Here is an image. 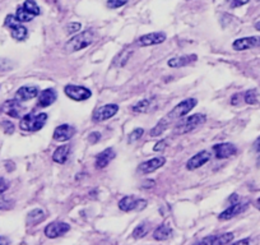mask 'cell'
<instances>
[{
  "label": "cell",
  "mask_w": 260,
  "mask_h": 245,
  "mask_svg": "<svg viewBox=\"0 0 260 245\" xmlns=\"http://www.w3.org/2000/svg\"><path fill=\"white\" fill-rule=\"evenodd\" d=\"M196 104H198V101L195 100V98H188V100L182 101V102H180L179 105H176V106H175L166 116L162 117L161 120L158 121V124L152 129L151 133H149L151 137H158L160 134H162L164 131H167V129L171 127V124L175 120L181 119V117H184L188 113H190V111L196 106Z\"/></svg>",
  "instance_id": "6da1fadb"
},
{
  "label": "cell",
  "mask_w": 260,
  "mask_h": 245,
  "mask_svg": "<svg viewBox=\"0 0 260 245\" xmlns=\"http://www.w3.org/2000/svg\"><path fill=\"white\" fill-rule=\"evenodd\" d=\"M93 41H95V32H93L92 30H86V31L79 32L76 36H73V37L65 44V50L68 52L81 51L83 49L92 45Z\"/></svg>",
  "instance_id": "7a4b0ae2"
},
{
  "label": "cell",
  "mask_w": 260,
  "mask_h": 245,
  "mask_svg": "<svg viewBox=\"0 0 260 245\" xmlns=\"http://www.w3.org/2000/svg\"><path fill=\"white\" fill-rule=\"evenodd\" d=\"M48 120V114L46 113H28L21 117L19 128L24 131H38L44 128L45 123Z\"/></svg>",
  "instance_id": "3957f363"
},
{
  "label": "cell",
  "mask_w": 260,
  "mask_h": 245,
  "mask_svg": "<svg viewBox=\"0 0 260 245\" xmlns=\"http://www.w3.org/2000/svg\"><path fill=\"white\" fill-rule=\"evenodd\" d=\"M207 121V116L204 114H194L192 116L186 117L184 121L179 123L174 129L175 134H186L189 131H194L199 125L204 124Z\"/></svg>",
  "instance_id": "277c9868"
},
{
  "label": "cell",
  "mask_w": 260,
  "mask_h": 245,
  "mask_svg": "<svg viewBox=\"0 0 260 245\" xmlns=\"http://www.w3.org/2000/svg\"><path fill=\"white\" fill-rule=\"evenodd\" d=\"M65 95L74 101H86L92 96V92L83 86H76V84H68L64 88Z\"/></svg>",
  "instance_id": "5b68a950"
},
{
  "label": "cell",
  "mask_w": 260,
  "mask_h": 245,
  "mask_svg": "<svg viewBox=\"0 0 260 245\" xmlns=\"http://www.w3.org/2000/svg\"><path fill=\"white\" fill-rule=\"evenodd\" d=\"M119 111V106L116 104H107L103 106L98 107L97 110H95L92 115V120L95 123H101V121L109 120L110 117H113L116 115Z\"/></svg>",
  "instance_id": "8992f818"
},
{
  "label": "cell",
  "mask_w": 260,
  "mask_h": 245,
  "mask_svg": "<svg viewBox=\"0 0 260 245\" xmlns=\"http://www.w3.org/2000/svg\"><path fill=\"white\" fill-rule=\"evenodd\" d=\"M4 114H7L8 116L14 117V119H21L23 116L24 107L21 104V101L14 98V100H8L5 101L1 106Z\"/></svg>",
  "instance_id": "52a82bcc"
},
{
  "label": "cell",
  "mask_w": 260,
  "mask_h": 245,
  "mask_svg": "<svg viewBox=\"0 0 260 245\" xmlns=\"http://www.w3.org/2000/svg\"><path fill=\"white\" fill-rule=\"evenodd\" d=\"M247 207H249V202H239V200H237V202L232 203L228 208L223 211L222 213L218 216V218L219 220H222V221L231 220V218L236 217L237 214L243 213Z\"/></svg>",
  "instance_id": "ba28073f"
},
{
  "label": "cell",
  "mask_w": 260,
  "mask_h": 245,
  "mask_svg": "<svg viewBox=\"0 0 260 245\" xmlns=\"http://www.w3.org/2000/svg\"><path fill=\"white\" fill-rule=\"evenodd\" d=\"M69 230H70V226H69L66 222H51V224L48 225V226L45 228V235H46L49 239H55L59 238V236H63V235L66 234Z\"/></svg>",
  "instance_id": "9c48e42d"
},
{
  "label": "cell",
  "mask_w": 260,
  "mask_h": 245,
  "mask_svg": "<svg viewBox=\"0 0 260 245\" xmlns=\"http://www.w3.org/2000/svg\"><path fill=\"white\" fill-rule=\"evenodd\" d=\"M147 206V200L144 199H135L134 197H124L119 202V208L124 212H129V211H139L146 208Z\"/></svg>",
  "instance_id": "30bf717a"
},
{
  "label": "cell",
  "mask_w": 260,
  "mask_h": 245,
  "mask_svg": "<svg viewBox=\"0 0 260 245\" xmlns=\"http://www.w3.org/2000/svg\"><path fill=\"white\" fill-rule=\"evenodd\" d=\"M166 163V159L164 157H154V159L148 160V161H144L143 163L138 166V171L142 174V175H147V174H151L156 170H158L160 167Z\"/></svg>",
  "instance_id": "8fae6325"
},
{
  "label": "cell",
  "mask_w": 260,
  "mask_h": 245,
  "mask_svg": "<svg viewBox=\"0 0 260 245\" xmlns=\"http://www.w3.org/2000/svg\"><path fill=\"white\" fill-rule=\"evenodd\" d=\"M166 40V35L163 32H151L147 35H143L138 38V45L144 48V46H153L160 45Z\"/></svg>",
  "instance_id": "7c38bea8"
},
{
  "label": "cell",
  "mask_w": 260,
  "mask_h": 245,
  "mask_svg": "<svg viewBox=\"0 0 260 245\" xmlns=\"http://www.w3.org/2000/svg\"><path fill=\"white\" fill-rule=\"evenodd\" d=\"M213 151H214V156L218 160L228 159L231 156H233L237 152L236 146L226 142V143H218V145L213 146Z\"/></svg>",
  "instance_id": "4fadbf2b"
},
{
  "label": "cell",
  "mask_w": 260,
  "mask_h": 245,
  "mask_svg": "<svg viewBox=\"0 0 260 245\" xmlns=\"http://www.w3.org/2000/svg\"><path fill=\"white\" fill-rule=\"evenodd\" d=\"M76 133V129L74 127L69 124H62L59 125L58 128L54 131V134H52V138L56 142H66L72 138L73 135Z\"/></svg>",
  "instance_id": "5bb4252c"
},
{
  "label": "cell",
  "mask_w": 260,
  "mask_h": 245,
  "mask_svg": "<svg viewBox=\"0 0 260 245\" xmlns=\"http://www.w3.org/2000/svg\"><path fill=\"white\" fill-rule=\"evenodd\" d=\"M209 159H211V153H209L208 151L198 152L196 155L193 156L192 159L186 163V169L190 170V171L199 169V167H202L204 163H208Z\"/></svg>",
  "instance_id": "9a60e30c"
},
{
  "label": "cell",
  "mask_w": 260,
  "mask_h": 245,
  "mask_svg": "<svg viewBox=\"0 0 260 245\" xmlns=\"http://www.w3.org/2000/svg\"><path fill=\"white\" fill-rule=\"evenodd\" d=\"M258 45H260V37L251 36V37H243L236 40L232 44V48L236 51H244V50H249V49H253Z\"/></svg>",
  "instance_id": "2e32d148"
},
{
  "label": "cell",
  "mask_w": 260,
  "mask_h": 245,
  "mask_svg": "<svg viewBox=\"0 0 260 245\" xmlns=\"http://www.w3.org/2000/svg\"><path fill=\"white\" fill-rule=\"evenodd\" d=\"M38 94H40V90L37 86H23L18 88V91L16 92V98L23 102V101H30L34 97H37Z\"/></svg>",
  "instance_id": "e0dca14e"
},
{
  "label": "cell",
  "mask_w": 260,
  "mask_h": 245,
  "mask_svg": "<svg viewBox=\"0 0 260 245\" xmlns=\"http://www.w3.org/2000/svg\"><path fill=\"white\" fill-rule=\"evenodd\" d=\"M38 100H37V106L40 107H48L50 105H52L56 101V92H55L54 88H46V90L41 91L38 94Z\"/></svg>",
  "instance_id": "ac0fdd59"
},
{
  "label": "cell",
  "mask_w": 260,
  "mask_h": 245,
  "mask_svg": "<svg viewBox=\"0 0 260 245\" xmlns=\"http://www.w3.org/2000/svg\"><path fill=\"white\" fill-rule=\"evenodd\" d=\"M233 236L235 235L232 232H227V234H222V235H211L208 238L202 239L203 244H209V245H223V244H228V243H232Z\"/></svg>",
  "instance_id": "d6986e66"
},
{
  "label": "cell",
  "mask_w": 260,
  "mask_h": 245,
  "mask_svg": "<svg viewBox=\"0 0 260 245\" xmlns=\"http://www.w3.org/2000/svg\"><path fill=\"white\" fill-rule=\"evenodd\" d=\"M198 60V56L195 54H190V55H184V56H176V58L170 59L167 62L168 66L171 68H181V66L190 65L192 63L196 62Z\"/></svg>",
  "instance_id": "ffe728a7"
},
{
  "label": "cell",
  "mask_w": 260,
  "mask_h": 245,
  "mask_svg": "<svg viewBox=\"0 0 260 245\" xmlns=\"http://www.w3.org/2000/svg\"><path fill=\"white\" fill-rule=\"evenodd\" d=\"M115 151L113 148H106L103 149L101 153L96 157V166L98 169H103L106 167L114 159H115Z\"/></svg>",
  "instance_id": "44dd1931"
},
{
  "label": "cell",
  "mask_w": 260,
  "mask_h": 245,
  "mask_svg": "<svg viewBox=\"0 0 260 245\" xmlns=\"http://www.w3.org/2000/svg\"><path fill=\"white\" fill-rule=\"evenodd\" d=\"M172 235V229L170 228V225L162 224L161 226H158L153 231V239L158 240V242H163L167 240L168 238H171Z\"/></svg>",
  "instance_id": "7402d4cb"
},
{
  "label": "cell",
  "mask_w": 260,
  "mask_h": 245,
  "mask_svg": "<svg viewBox=\"0 0 260 245\" xmlns=\"http://www.w3.org/2000/svg\"><path fill=\"white\" fill-rule=\"evenodd\" d=\"M69 152H70L69 145L60 146V147H58V148L55 149L54 153H52V160H54L55 163H62L63 165V163H66V160H68Z\"/></svg>",
  "instance_id": "603a6c76"
},
{
  "label": "cell",
  "mask_w": 260,
  "mask_h": 245,
  "mask_svg": "<svg viewBox=\"0 0 260 245\" xmlns=\"http://www.w3.org/2000/svg\"><path fill=\"white\" fill-rule=\"evenodd\" d=\"M11 36L14 40H17V41H24L28 37L27 28L22 26V23L17 24L13 28H11Z\"/></svg>",
  "instance_id": "cb8c5ba5"
},
{
  "label": "cell",
  "mask_w": 260,
  "mask_h": 245,
  "mask_svg": "<svg viewBox=\"0 0 260 245\" xmlns=\"http://www.w3.org/2000/svg\"><path fill=\"white\" fill-rule=\"evenodd\" d=\"M46 217V214L40 208H36V210L31 211L27 216V224L28 225H37L40 222H42Z\"/></svg>",
  "instance_id": "d4e9b609"
},
{
  "label": "cell",
  "mask_w": 260,
  "mask_h": 245,
  "mask_svg": "<svg viewBox=\"0 0 260 245\" xmlns=\"http://www.w3.org/2000/svg\"><path fill=\"white\" fill-rule=\"evenodd\" d=\"M131 54H133V51H131V50H124V51H121L119 55L116 56V58L114 59L113 65L114 66H124L128 62H129V59H130V56H131Z\"/></svg>",
  "instance_id": "484cf974"
},
{
  "label": "cell",
  "mask_w": 260,
  "mask_h": 245,
  "mask_svg": "<svg viewBox=\"0 0 260 245\" xmlns=\"http://www.w3.org/2000/svg\"><path fill=\"white\" fill-rule=\"evenodd\" d=\"M16 17L18 18V21L21 22V23H27V22H31L32 19H33L34 16L30 13L28 11H26V9L23 8V5H22V7H18L17 13H16Z\"/></svg>",
  "instance_id": "4316f807"
},
{
  "label": "cell",
  "mask_w": 260,
  "mask_h": 245,
  "mask_svg": "<svg viewBox=\"0 0 260 245\" xmlns=\"http://www.w3.org/2000/svg\"><path fill=\"white\" fill-rule=\"evenodd\" d=\"M23 8L26 9V11L30 12L31 14H33L34 17L41 13V11H40V7H38L37 3H36L34 0H26V1L23 3Z\"/></svg>",
  "instance_id": "83f0119b"
},
{
  "label": "cell",
  "mask_w": 260,
  "mask_h": 245,
  "mask_svg": "<svg viewBox=\"0 0 260 245\" xmlns=\"http://www.w3.org/2000/svg\"><path fill=\"white\" fill-rule=\"evenodd\" d=\"M149 106H151V101L142 100V101H139L138 104L134 105V106L131 107V110H133L134 113H137V114H141V113H147Z\"/></svg>",
  "instance_id": "f1b7e54d"
},
{
  "label": "cell",
  "mask_w": 260,
  "mask_h": 245,
  "mask_svg": "<svg viewBox=\"0 0 260 245\" xmlns=\"http://www.w3.org/2000/svg\"><path fill=\"white\" fill-rule=\"evenodd\" d=\"M148 230H149V226H148L147 224H141V225H138L137 228L134 229V231H133V238L134 239H141V238H144L146 235H147Z\"/></svg>",
  "instance_id": "f546056e"
},
{
  "label": "cell",
  "mask_w": 260,
  "mask_h": 245,
  "mask_svg": "<svg viewBox=\"0 0 260 245\" xmlns=\"http://www.w3.org/2000/svg\"><path fill=\"white\" fill-rule=\"evenodd\" d=\"M244 101L249 105H255L258 102L257 98V92L254 90L246 91L245 94H244Z\"/></svg>",
  "instance_id": "4dcf8cb0"
},
{
  "label": "cell",
  "mask_w": 260,
  "mask_h": 245,
  "mask_svg": "<svg viewBox=\"0 0 260 245\" xmlns=\"http://www.w3.org/2000/svg\"><path fill=\"white\" fill-rule=\"evenodd\" d=\"M143 134H144V129H142V128L134 129V131L129 134V138H128V141H129V143H134V142L139 141Z\"/></svg>",
  "instance_id": "1f68e13d"
},
{
  "label": "cell",
  "mask_w": 260,
  "mask_h": 245,
  "mask_svg": "<svg viewBox=\"0 0 260 245\" xmlns=\"http://www.w3.org/2000/svg\"><path fill=\"white\" fill-rule=\"evenodd\" d=\"M81 28H82L81 23H78V22H70V23L65 27V31H66V33H69V35H73V33H77V32L81 31Z\"/></svg>",
  "instance_id": "d6a6232c"
},
{
  "label": "cell",
  "mask_w": 260,
  "mask_h": 245,
  "mask_svg": "<svg viewBox=\"0 0 260 245\" xmlns=\"http://www.w3.org/2000/svg\"><path fill=\"white\" fill-rule=\"evenodd\" d=\"M128 1H129V0H109V1H107V7H109L110 9H117V8L124 7Z\"/></svg>",
  "instance_id": "836d02e7"
},
{
  "label": "cell",
  "mask_w": 260,
  "mask_h": 245,
  "mask_svg": "<svg viewBox=\"0 0 260 245\" xmlns=\"http://www.w3.org/2000/svg\"><path fill=\"white\" fill-rule=\"evenodd\" d=\"M21 22L18 21V18L16 17V16H7V18H5V22H4V24H5V27H8L9 30L11 28H13L14 26H17V24H19Z\"/></svg>",
  "instance_id": "e575fe53"
},
{
  "label": "cell",
  "mask_w": 260,
  "mask_h": 245,
  "mask_svg": "<svg viewBox=\"0 0 260 245\" xmlns=\"http://www.w3.org/2000/svg\"><path fill=\"white\" fill-rule=\"evenodd\" d=\"M13 69V63L8 59H0V72H8Z\"/></svg>",
  "instance_id": "d590c367"
},
{
  "label": "cell",
  "mask_w": 260,
  "mask_h": 245,
  "mask_svg": "<svg viewBox=\"0 0 260 245\" xmlns=\"http://www.w3.org/2000/svg\"><path fill=\"white\" fill-rule=\"evenodd\" d=\"M227 3H228L229 8L235 9V8H240L245 5V4H247L249 3V0H227Z\"/></svg>",
  "instance_id": "8d00e7d4"
},
{
  "label": "cell",
  "mask_w": 260,
  "mask_h": 245,
  "mask_svg": "<svg viewBox=\"0 0 260 245\" xmlns=\"http://www.w3.org/2000/svg\"><path fill=\"white\" fill-rule=\"evenodd\" d=\"M3 129L4 131L7 133V134H12L14 131V124L13 123H11V121H3Z\"/></svg>",
  "instance_id": "74e56055"
},
{
  "label": "cell",
  "mask_w": 260,
  "mask_h": 245,
  "mask_svg": "<svg viewBox=\"0 0 260 245\" xmlns=\"http://www.w3.org/2000/svg\"><path fill=\"white\" fill-rule=\"evenodd\" d=\"M99 139H101V134H99L98 131H93V133H91L88 137V141L91 145H96Z\"/></svg>",
  "instance_id": "f35d334b"
},
{
  "label": "cell",
  "mask_w": 260,
  "mask_h": 245,
  "mask_svg": "<svg viewBox=\"0 0 260 245\" xmlns=\"http://www.w3.org/2000/svg\"><path fill=\"white\" fill-rule=\"evenodd\" d=\"M8 188H9V184H8L7 180H4L3 178H0V196H1Z\"/></svg>",
  "instance_id": "ab89813d"
},
{
  "label": "cell",
  "mask_w": 260,
  "mask_h": 245,
  "mask_svg": "<svg viewBox=\"0 0 260 245\" xmlns=\"http://www.w3.org/2000/svg\"><path fill=\"white\" fill-rule=\"evenodd\" d=\"M11 208V202L5 199H0V210H8Z\"/></svg>",
  "instance_id": "60d3db41"
},
{
  "label": "cell",
  "mask_w": 260,
  "mask_h": 245,
  "mask_svg": "<svg viewBox=\"0 0 260 245\" xmlns=\"http://www.w3.org/2000/svg\"><path fill=\"white\" fill-rule=\"evenodd\" d=\"M164 147H166V141L163 139V141H161V142H157V145L154 146L153 149H154V151H160V149L162 151V149H163Z\"/></svg>",
  "instance_id": "b9f144b4"
},
{
  "label": "cell",
  "mask_w": 260,
  "mask_h": 245,
  "mask_svg": "<svg viewBox=\"0 0 260 245\" xmlns=\"http://www.w3.org/2000/svg\"><path fill=\"white\" fill-rule=\"evenodd\" d=\"M254 149H255L258 153H260V137L257 139V141L254 142Z\"/></svg>",
  "instance_id": "7bdbcfd3"
},
{
  "label": "cell",
  "mask_w": 260,
  "mask_h": 245,
  "mask_svg": "<svg viewBox=\"0 0 260 245\" xmlns=\"http://www.w3.org/2000/svg\"><path fill=\"white\" fill-rule=\"evenodd\" d=\"M154 185V180H147L146 183H144L143 187L144 188H149V187H153Z\"/></svg>",
  "instance_id": "ee69618b"
},
{
  "label": "cell",
  "mask_w": 260,
  "mask_h": 245,
  "mask_svg": "<svg viewBox=\"0 0 260 245\" xmlns=\"http://www.w3.org/2000/svg\"><path fill=\"white\" fill-rule=\"evenodd\" d=\"M229 200H231L232 203H235V202H237V200H239V196H237V194H233V196H231V197H229Z\"/></svg>",
  "instance_id": "f6af8a7d"
},
{
  "label": "cell",
  "mask_w": 260,
  "mask_h": 245,
  "mask_svg": "<svg viewBox=\"0 0 260 245\" xmlns=\"http://www.w3.org/2000/svg\"><path fill=\"white\" fill-rule=\"evenodd\" d=\"M4 244H9V240L3 238V236H0V245H4Z\"/></svg>",
  "instance_id": "bcb514c9"
},
{
  "label": "cell",
  "mask_w": 260,
  "mask_h": 245,
  "mask_svg": "<svg viewBox=\"0 0 260 245\" xmlns=\"http://www.w3.org/2000/svg\"><path fill=\"white\" fill-rule=\"evenodd\" d=\"M250 243V239H244V240H239V242H236L235 244H249Z\"/></svg>",
  "instance_id": "7dc6e473"
},
{
  "label": "cell",
  "mask_w": 260,
  "mask_h": 245,
  "mask_svg": "<svg viewBox=\"0 0 260 245\" xmlns=\"http://www.w3.org/2000/svg\"><path fill=\"white\" fill-rule=\"evenodd\" d=\"M255 28H257L258 31H260V21H259V22H257V23H255Z\"/></svg>",
  "instance_id": "c3c4849f"
},
{
  "label": "cell",
  "mask_w": 260,
  "mask_h": 245,
  "mask_svg": "<svg viewBox=\"0 0 260 245\" xmlns=\"http://www.w3.org/2000/svg\"><path fill=\"white\" fill-rule=\"evenodd\" d=\"M257 207L259 208V210H260V198H259V199L257 200Z\"/></svg>",
  "instance_id": "681fc988"
},
{
  "label": "cell",
  "mask_w": 260,
  "mask_h": 245,
  "mask_svg": "<svg viewBox=\"0 0 260 245\" xmlns=\"http://www.w3.org/2000/svg\"><path fill=\"white\" fill-rule=\"evenodd\" d=\"M259 163H260V157H259Z\"/></svg>",
  "instance_id": "f907efd6"
}]
</instances>
